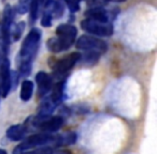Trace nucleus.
Instances as JSON below:
<instances>
[{
	"instance_id": "1",
	"label": "nucleus",
	"mask_w": 157,
	"mask_h": 154,
	"mask_svg": "<svg viewBox=\"0 0 157 154\" xmlns=\"http://www.w3.org/2000/svg\"><path fill=\"white\" fill-rule=\"evenodd\" d=\"M78 34V30L73 25L63 24L59 25L56 29V37L48 40L46 46L52 52H60L68 50L73 44Z\"/></svg>"
},
{
	"instance_id": "2",
	"label": "nucleus",
	"mask_w": 157,
	"mask_h": 154,
	"mask_svg": "<svg viewBox=\"0 0 157 154\" xmlns=\"http://www.w3.org/2000/svg\"><path fill=\"white\" fill-rule=\"evenodd\" d=\"M40 40H41V31L37 28H33L29 31L27 37L21 47L18 54V65L20 64H33L35 57L37 56L39 49Z\"/></svg>"
},
{
	"instance_id": "3",
	"label": "nucleus",
	"mask_w": 157,
	"mask_h": 154,
	"mask_svg": "<svg viewBox=\"0 0 157 154\" xmlns=\"http://www.w3.org/2000/svg\"><path fill=\"white\" fill-rule=\"evenodd\" d=\"M54 141V136L50 134H36L29 136L27 139H25L20 145L14 149L13 154H22L24 152H27L30 149L35 148H41L45 145H52Z\"/></svg>"
},
{
	"instance_id": "4",
	"label": "nucleus",
	"mask_w": 157,
	"mask_h": 154,
	"mask_svg": "<svg viewBox=\"0 0 157 154\" xmlns=\"http://www.w3.org/2000/svg\"><path fill=\"white\" fill-rule=\"evenodd\" d=\"M76 48L85 52H93L103 54L108 50V45L105 41L90 35H82L76 41Z\"/></svg>"
},
{
	"instance_id": "5",
	"label": "nucleus",
	"mask_w": 157,
	"mask_h": 154,
	"mask_svg": "<svg viewBox=\"0 0 157 154\" xmlns=\"http://www.w3.org/2000/svg\"><path fill=\"white\" fill-rule=\"evenodd\" d=\"M30 120V119H29ZM30 124L36 128L42 130L45 133L56 132L63 126V119L59 116H48V117H39L37 116L33 118V120H30Z\"/></svg>"
},
{
	"instance_id": "6",
	"label": "nucleus",
	"mask_w": 157,
	"mask_h": 154,
	"mask_svg": "<svg viewBox=\"0 0 157 154\" xmlns=\"http://www.w3.org/2000/svg\"><path fill=\"white\" fill-rule=\"evenodd\" d=\"M81 58V54L78 52H72L63 58L58 59L57 61H54V64L52 65V69L54 71V75L56 77H65L69 71L78 62Z\"/></svg>"
},
{
	"instance_id": "7",
	"label": "nucleus",
	"mask_w": 157,
	"mask_h": 154,
	"mask_svg": "<svg viewBox=\"0 0 157 154\" xmlns=\"http://www.w3.org/2000/svg\"><path fill=\"white\" fill-rule=\"evenodd\" d=\"M81 28L85 32L98 37H110L113 34L114 28L110 23H99L92 20H84L81 22Z\"/></svg>"
},
{
	"instance_id": "8",
	"label": "nucleus",
	"mask_w": 157,
	"mask_h": 154,
	"mask_svg": "<svg viewBox=\"0 0 157 154\" xmlns=\"http://www.w3.org/2000/svg\"><path fill=\"white\" fill-rule=\"evenodd\" d=\"M14 20V10L11 8V5H6L5 11H3L2 23H1V33H2V47L1 50L3 54L7 55L8 48L11 41V26Z\"/></svg>"
},
{
	"instance_id": "9",
	"label": "nucleus",
	"mask_w": 157,
	"mask_h": 154,
	"mask_svg": "<svg viewBox=\"0 0 157 154\" xmlns=\"http://www.w3.org/2000/svg\"><path fill=\"white\" fill-rule=\"evenodd\" d=\"M11 71L7 57H2L0 66V98H7L11 90Z\"/></svg>"
},
{
	"instance_id": "10",
	"label": "nucleus",
	"mask_w": 157,
	"mask_h": 154,
	"mask_svg": "<svg viewBox=\"0 0 157 154\" xmlns=\"http://www.w3.org/2000/svg\"><path fill=\"white\" fill-rule=\"evenodd\" d=\"M36 83L38 86V94L40 98L45 96L53 87V78L45 72H39L36 75Z\"/></svg>"
},
{
	"instance_id": "11",
	"label": "nucleus",
	"mask_w": 157,
	"mask_h": 154,
	"mask_svg": "<svg viewBox=\"0 0 157 154\" xmlns=\"http://www.w3.org/2000/svg\"><path fill=\"white\" fill-rule=\"evenodd\" d=\"M85 16L87 17V20H92L95 22L109 23V16H108L107 11L101 7H95L92 9H88L85 12Z\"/></svg>"
},
{
	"instance_id": "12",
	"label": "nucleus",
	"mask_w": 157,
	"mask_h": 154,
	"mask_svg": "<svg viewBox=\"0 0 157 154\" xmlns=\"http://www.w3.org/2000/svg\"><path fill=\"white\" fill-rule=\"evenodd\" d=\"M27 132V127L25 125L15 124L10 126L7 130V137L11 141H20L25 137Z\"/></svg>"
},
{
	"instance_id": "13",
	"label": "nucleus",
	"mask_w": 157,
	"mask_h": 154,
	"mask_svg": "<svg viewBox=\"0 0 157 154\" xmlns=\"http://www.w3.org/2000/svg\"><path fill=\"white\" fill-rule=\"evenodd\" d=\"M76 141V134L73 132L63 133L58 136H54L53 145L54 147H63V145H73Z\"/></svg>"
},
{
	"instance_id": "14",
	"label": "nucleus",
	"mask_w": 157,
	"mask_h": 154,
	"mask_svg": "<svg viewBox=\"0 0 157 154\" xmlns=\"http://www.w3.org/2000/svg\"><path fill=\"white\" fill-rule=\"evenodd\" d=\"M51 90H52V93H51V96H50L51 101L58 106L63 100V93H65V81L61 79V81H58L54 87H52Z\"/></svg>"
},
{
	"instance_id": "15",
	"label": "nucleus",
	"mask_w": 157,
	"mask_h": 154,
	"mask_svg": "<svg viewBox=\"0 0 157 154\" xmlns=\"http://www.w3.org/2000/svg\"><path fill=\"white\" fill-rule=\"evenodd\" d=\"M56 107H57V105L55 104V103H53L50 98H45V100L41 103V105L39 106L38 116H39V117H48V116H51L53 111L56 109Z\"/></svg>"
},
{
	"instance_id": "16",
	"label": "nucleus",
	"mask_w": 157,
	"mask_h": 154,
	"mask_svg": "<svg viewBox=\"0 0 157 154\" xmlns=\"http://www.w3.org/2000/svg\"><path fill=\"white\" fill-rule=\"evenodd\" d=\"M33 81H28V79L23 81L22 86H21V93H20L21 100L23 102H28L31 98V96H33Z\"/></svg>"
},
{
	"instance_id": "17",
	"label": "nucleus",
	"mask_w": 157,
	"mask_h": 154,
	"mask_svg": "<svg viewBox=\"0 0 157 154\" xmlns=\"http://www.w3.org/2000/svg\"><path fill=\"white\" fill-rule=\"evenodd\" d=\"M65 13V7H63V2L56 0V1H53L52 3V11L50 12V14L52 15V17L55 18H60L61 16Z\"/></svg>"
},
{
	"instance_id": "18",
	"label": "nucleus",
	"mask_w": 157,
	"mask_h": 154,
	"mask_svg": "<svg viewBox=\"0 0 157 154\" xmlns=\"http://www.w3.org/2000/svg\"><path fill=\"white\" fill-rule=\"evenodd\" d=\"M99 56H100V55L97 54V52H86L85 55H84L83 57L81 56V58H80L78 62H80V61H83V63L85 65H93V64H95V63L98 62Z\"/></svg>"
},
{
	"instance_id": "19",
	"label": "nucleus",
	"mask_w": 157,
	"mask_h": 154,
	"mask_svg": "<svg viewBox=\"0 0 157 154\" xmlns=\"http://www.w3.org/2000/svg\"><path fill=\"white\" fill-rule=\"evenodd\" d=\"M39 5L40 0H30V7H29V12H30V20L31 24L37 20L38 13H39Z\"/></svg>"
},
{
	"instance_id": "20",
	"label": "nucleus",
	"mask_w": 157,
	"mask_h": 154,
	"mask_svg": "<svg viewBox=\"0 0 157 154\" xmlns=\"http://www.w3.org/2000/svg\"><path fill=\"white\" fill-rule=\"evenodd\" d=\"M24 30H25V23L24 22H21V23H18V24H16L15 26H14L11 35H10V37H12V41H14V42L18 41L21 35H22L23 32H24Z\"/></svg>"
},
{
	"instance_id": "21",
	"label": "nucleus",
	"mask_w": 157,
	"mask_h": 154,
	"mask_svg": "<svg viewBox=\"0 0 157 154\" xmlns=\"http://www.w3.org/2000/svg\"><path fill=\"white\" fill-rule=\"evenodd\" d=\"M30 7V0H18L17 12L20 14H26L29 11Z\"/></svg>"
},
{
	"instance_id": "22",
	"label": "nucleus",
	"mask_w": 157,
	"mask_h": 154,
	"mask_svg": "<svg viewBox=\"0 0 157 154\" xmlns=\"http://www.w3.org/2000/svg\"><path fill=\"white\" fill-rule=\"evenodd\" d=\"M53 152V149L51 147H41L33 150L29 152H24L22 154H51Z\"/></svg>"
},
{
	"instance_id": "23",
	"label": "nucleus",
	"mask_w": 157,
	"mask_h": 154,
	"mask_svg": "<svg viewBox=\"0 0 157 154\" xmlns=\"http://www.w3.org/2000/svg\"><path fill=\"white\" fill-rule=\"evenodd\" d=\"M63 1L67 3L70 12H72V13L78 12L80 10V2H81V0H63Z\"/></svg>"
},
{
	"instance_id": "24",
	"label": "nucleus",
	"mask_w": 157,
	"mask_h": 154,
	"mask_svg": "<svg viewBox=\"0 0 157 154\" xmlns=\"http://www.w3.org/2000/svg\"><path fill=\"white\" fill-rule=\"evenodd\" d=\"M52 15L50 14V12H45V13L43 14V16H42V20H41V25L43 27H46V28H48V27L52 26Z\"/></svg>"
},
{
	"instance_id": "25",
	"label": "nucleus",
	"mask_w": 157,
	"mask_h": 154,
	"mask_svg": "<svg viewBox=\"0 0 157 154\" xmlns=\"http://www.w3.org/2000/svg\"><path fill=\"white\" fill-rule=\"evenodd\" d=\"M51 154H72L70 151L68 150H59V151H53Z\"/></svg>"
},
{
	"instance_id": "26",
	"label": "nucleus",
	"mask_w": 157,
	"mask_h": 154,
	"mask_svg": "<svg viewBox=\"0 0 157 154\" xmlns=\"http://www.w3.org/2000/svg\"><path fill=\"white\" fill-rule=\"evenodd\" d=\"M108 1H113V2H124V1H126V0H108Z\"/></svg>"
},
{
	"instance_id": "27",
	"label": "nucleus",
	"mask_w": 157,
	"mask_h": 154,
	"mask_svg": "<svg viewBox=\"0 0 157 154\" xmlns=\"http://www.w3.org/2000/svg\"><path fill=\"white\" fill-rule=\"evenodd\" d=\"M0 154H8V153H7V151H6V150L0 149Z\"/></svg>"
}]
</instances>
